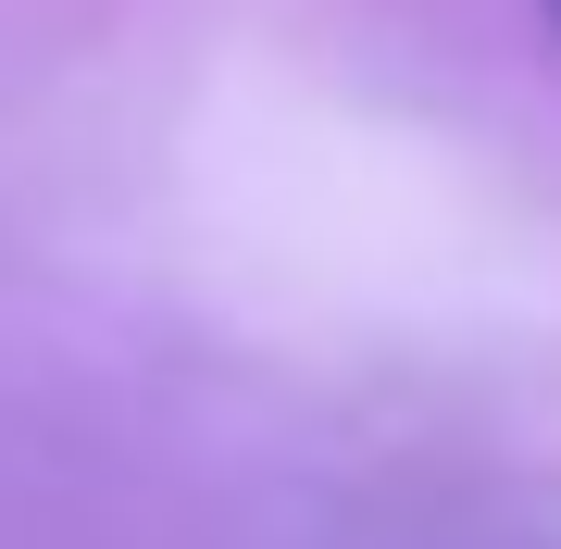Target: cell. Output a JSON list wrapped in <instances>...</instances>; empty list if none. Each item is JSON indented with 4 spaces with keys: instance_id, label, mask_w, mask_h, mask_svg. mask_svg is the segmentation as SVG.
Here are the masks:
<instances>
[{
    "instance_id": "obj_1",
    "label": "cell",
    "mask_w": 561,
    "mask_h": 549,
    "mask_svg": "<svg viewBox=\"0 0 561 549\" xmlns=\"http://www.w3.org/2000/svg\"><path fill=\"white\" fill-rule=\"evenodd\" d=\"M549 25H561V0H549Z\"/></svg>"
}]
</instances>
